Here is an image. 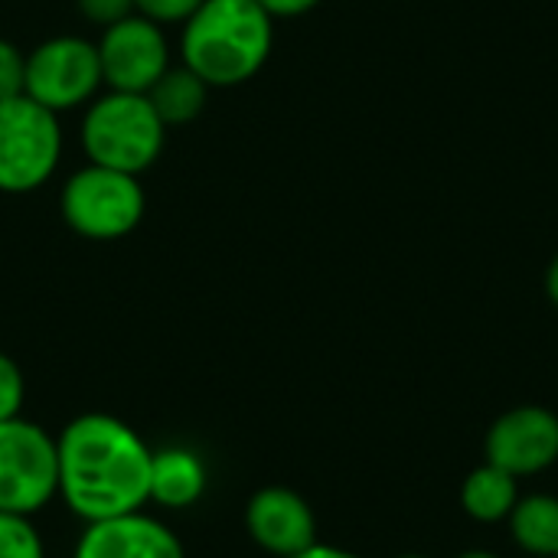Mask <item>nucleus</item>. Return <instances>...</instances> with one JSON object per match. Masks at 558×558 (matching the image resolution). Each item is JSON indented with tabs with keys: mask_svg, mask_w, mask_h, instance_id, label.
<instances>
[{
	"mask_svg": "<svg viewBox=\"0 0 558 558\" xmlns=\"http://www.w3.org/2000/svg\"><path fill=\"white\" fill-rule=\"evenodd\" d=\"M150 458L154 451L128 422L85 412L56 438L59 497L85 523L137 513L150 504Z\"/></svg>",
	"mask_w": 558,
	"mask_h": 558,
	"instance_id": "f257e3e1",
	"label": "nucleus"
},
{
	"mask_svg": "<svg viewBox=\"0 0 558 558\" xmlns=\"http://www.w3.org/2000/svg\"><path fill=\"white\" fill-rule=\"evenodd\" d=\"M275 46V20L258 0H203L183 23L180 52L209 88H232L262 72Z\"/></svg>",
	"mask_w": 558,
	"mask_h": 558,
	"instance_id": "f03ea898",
	"label": "nucleus"
},
{
	"mask_svg": "<svg viewBox=\"0 0 558 558\" xmlns=\"http://www.w3.org/2000/svg\"><path fill=\"white\" fill-rule=\"evenodd\" d=\"M167 141V124L157 118L147 95L114 92L95 95L82 118V147L88 163L141 177L157 163Z\"/></svg>",
	"mask_w": 558,
	"mask_h": 558,
	"instance_id": "7ed1b4c3",
	"label": "nucleus"
},
{
	"mask_svg": "<svg viewBox=\"0 0 558 558\" xmlns=\"http://www.w3.org/2000/svg\"><path fill=\"white\" fill-rule=\"evenodd\" d=\"M59 209L75 235L92 242H114L141 226L147 196L134 173L88 163L65 180Z\"/></svg>",
	"mask_w": 558,
	"mask_h": 558,
	"instance_id": "20e7f679",
	"label": "nucleus"
},
{
	"mask_svg": "<svg viewBox=\"0 0 558 558\" xmlns=\"http://www.w3.org/2000/svg\"><path fill=\"white\" fill-rule=\"evenodd\" d=\"M59 114L29 95L0 101V193H33L59 167Z\"/></svg>",
	"mask_w": 558,
	"mask_h": 558,
	"instance_id": "39448f33",
	"label": "nucleus"
},
{
	"mask_svg": "<svg viewBox=\"0 0 558 558\" xmlns=\"http://www.w3.org/2000/svg\"><path fill=\"white\" fill-rule=\"evenodd\" d=\"M59 497L56 438L26 418L0 422V513H39Z\"/></svg>",
	"mask_w": 558,
	"mask_h": 558,
	"instance_id": "423d86ee",
	"label": "nucleus"
},
{
	"mask_svg": "<svg viewBox=\"0 0 558 558\" xmlns=\"http://www.w3.org/2000/svg\"><path fill=\"white\" fill-rule=\"evenodd\" d=\"M105 85L98 46L82 36H52L26 56V92L43 108L62 114L88 105Z\"/></svg>",
	"mask_w": 558,
	"mask_h": 558,
	"instance_id": "0eeeda50",
	"label": "nucleus"
},
{
	"mask_svg": "<svg viewBox=\"0 0 558 558\" xmlns=\"http://www.w3.org/2000/svg\"><path fill=\"white\" fill-rule=\"evenodd\" d=\"M95 46L105 85L114 92L147 95V88L170 69V46L163 29L141 13H131L128 20L101 29Z\"/></svg>",
	"mask_w": 558,
	"mask_h": 558,
	"instance_id": "6e6552de",
	"label": "nucleus"
},
{
	"mask_svg": "<svg viewBox=\"0 0 558 558\" xmlns=\"http://www.w3.org/2000/svg\"><path fill=\"white\" fill-rule=\"evenodd\" d=\"M487 464L520 477H536L558 461V415L543 405L504 412L484 438Z\"/></svg>",
	"mask_w": 558,
	"mask_h": 558,
	"instance_id": "1a4fd4ad",
	"label": "nucleus"
},
{
	"mask_svg": "<svg viewBox=\"0 0 558 558\" xmlns=\"http://www.w3.org/2000/svg\"><path fill=\"white\" fill-rule=\"evenodd\" d=\"M245 530L268 556L291 558L317 543V517L311 504L288 487H262L245 507Z\"/></svg>",
	"mask_w": 558,
	"mask_h": 558,
	"instance_id": "9d476101",
	"label": "nucleus"
},
{
	"mask_svg": "<svg viewBox=\"0 0 558 558\" xmlns=\"http://www.w3.org/2000/svg\"><path fill=\"white\" fill-rule=\"evenodd\" d=\"M72 558H186L180 536L147 513L85 523Z\"/></svg>",
	"mask_w": 558,
	"mask_h": 558,
	"instance_id": "9b49d317",
	"label": "nucleus"
},
{
	"mask_svg": "<svg viewBox=\"0 0 558 558\" xmlns=\"http://www.w3.org/2000/svg\"><path fill=\"white\" fill-rule=\"evenodd\" d=\"M209 487L206 461L183 445H170L154 451L150 458V504L163 510L193 507Z\"/></svg>",
	"mask_w": 558,
	"mask_h": 558,
	"instance_id": "f8f14e48",
	"label": "nucleus"
},
{
	"mask_svg": "<svg viewBox=\"0 0 558 558\" xmlns=\"http://www.w3.org/2000/svg\"><path fill=\"white\" fill-rule=\"evenodd\" d=\"M520 500L517 477L500 471L497 464H481L461 484V507L477 523H504Z\"/></svg>",
	"mask_w": 558,
	"mask_h": 558,
	"instance_id": "ddd939ff",
	"label": "nucleus"
},
{
	"mask_svg": "<svg viewBox=\"0 0 558 558\" xmlns=\"http://www.w3.org/2000/svg\"><path fill=\"white\" fill-rule=\"evenodd\" d=\"M206 95H209V85L186 65H170L147 88V101L154 105L157 118L167 128L190 124L193 118H199L203 108H206Z\"/></svg>",
	"mask_w": 558,
	"mask_h": 558,
	"instance_id": "4468645a",
	"label": "nucleus"
},
{
	"mask_svg": "<svg viewBox=\"0 0 558 558\" xmlns=\"http://www.w3.org/2000/svg\"><path fill=\"white\" fill-rule=\"evenodd\" d=\"M510 520L513 543L539 558L558 556V497L553 494H530L520 497Z\"/></svg>",
	"mask_w": 558,
	"mask_h": 558,
	"instance_id": "2eb2a0df",
	"label": "nucleus"
},
{
	"mask_svg": "<svg viewBox=\"0 0 558 558\" xmlns=\"http://www.w3.org/2000/svg\"><path fill=\"white\" fill-rule=\"evenodd\" d=\"M0 558H46L43 536L23 513H0Z\"/></svg>",
	"mask_w": 558,
	"mask_h": 558,
	"instance_id": "dca6fc26",
	"label": "nucleus"
},
{
	"mask_svg": "<svg viewBox=\"0 0 558 558\" xmlns=\"http://www.w3.org/2000/svg\"><path fill=\"white\" fill-rule=\"evenodd\" d=\"M23 399H26L23 369H20L7 353H0V422L20 418Z\"/></svg>",
	"mask_w": 558,
	"mask_h": 558,
	"instance_id": "f3484780",
	"label": "nucleus"
},
{
	"mask_svg": "<svg viewBox=\"0 0 558 558\" xmlns=\"http://www.w3.org/2000/svg\"><path fill=\"white\" fill-rule=\"evenodd\" d=\"M23 92H26V56L10 39H0V101L20 98Z\"/></svg>",
	"mask_w": 558,
	"mask_h": 558,
	"instance_id": "a211bd4d",
	"label": "nucleus"
},
{
	"mask_svg": "<svg viewBox=\"0 0 558 558\" xmlns=\"http://www.w3.org/2000/svg\"><path fill=\"white\" fill-rule=\"evenodd\" d=\"M199 7H203V0H134V10L141 16L154 20L157 26H163V23H186Z\"/></svg>",
	"mask_w": 558,
	"mask_h": 558,
	"instance_id": "6ab92c4d",
	"label": "nucleus"
},
{
	"mask_svg": "<svg viewBox=\"0 0 558 558\" xmlns=\"http://www.w3.org/2000/svg\"><path fill=\"white\" fill-rule=\"evenodd\" d=\"M75 7H78V13H82L88 23H95V26H101V29H108V26L128 20L131 13H137V10H134V0H75Z\"/></svg>",
	"mask_w": 558,
	"mask_h": 558,
	"instance_id": "aec40b11",
	"label": "nucleus"
},
{
	"mask_svg": "<svg viewBox=\"0 0 558 558\" xmlns=\"http://www.w3.org/2000/svg\"><path fill=\"white\" fill-rule=\"evenodd\" d=\"M265 7V13L275 20V16H301L307 10H314L320 0H258Z\"/></svg>",
	"mask_w": 558,
	"mask_h": 558,
	"instance_id": "412c9836",
	"label": "nucleus"
},
{
	"mask_svg": "<svg viewBox=\"0 0 558 558\" xmlns=\"http://www.w3.org/2000/svg\"><path fill=\"white\" fill-rule=\"evenodd\" d=\"M291 558H363V556H356V553H347V549H337V546L314 543L311 549H304V553H298V556H291Z\"/></svg>",
	"mask_w": 558,
	"mask_h": 558,
	"instance_id": "4be33fe9",
	"label": "nucleus"
},
{
	"mask_svg": "<svg viewBox=\"0 0 558 558\" xmlns=\"http://www.w3.org/2000/svg\"><path fill=\"white\" fill-rule=\"evenodd\" d=\"M546 294H549V301L558 307V255L553 258L549 271H546Z\"/></svg>",
	"mask_w": 558,
	"mask_h": 558,
	"instance_id": "5701e85b",
	"label": "nucleus"
},
{
	"mask_svg": "<svg viewBox=\"0 0 558 558\" xmlns=\"http://www.w3.org/2000/svg\"><path fill=\"white\" fill-rule=\"evenodd\" d=\"M458 558H500V556H494V553H487V549H471V553H461Z\"/></svg>",
	"mask_w": 558,
	"mask_h": 558,
	"instance_id": "b1692460",
	"label": "nucleus"
},
{
	"mask_svg": "<svg viewBox=\"0 0 558 558\" xmlns=\"http://www.w3.org/2000/svg\"><path fill=\"white\" fill-rule=\"evenodd\" d=\"M399 558H428V556H399Z\"/></svg>",
	"mask_w": 558,
	"mask_h": 558,
	"instance_id": "393cba45",
	"label": "nucleus"
},
{
	"mask_svg": "<svg viewBox=\"0 0 558 558\" xmlns=\"http://www.w3.org/2000/svg\"><path fill=\"white\" fill-rule=\"evenodd\" d=\"M556 558H558V556H556Z\"/></svg>",
	"mask_w": 558,
	"mask_h": 558,
	"instance_id": "a878e982",
	"label": "nucleus"
}]
</instances>
